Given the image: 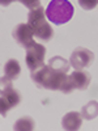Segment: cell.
I'll return each mask as SVG.
<instances>
[{
  "mask_svg": "<svg viewBox=\"0 0 98 131\" xmlns=\"http://www.w3.org/2000/svg\"><path fill=\"white\" fill-rule=\"evenodd\" d=\"M30 78L39 88H45L48 91H59L64 94H69L75 91L69 75L54 70L48 64H45L41 68L30 72Z\"/></svg>",
  "mask_w": 98,
  "mask_h": 131,
  "instance_id": "6da1fadb",
  "label": "cell"
},
{
  "mask_svg": "<svg viewBox=\"0 0 98 131\" xmlns=\"http://www.w3.org/2000/svg\"><path fill=\"white\" fill-rule=\"evenodd\" d=\"M28 25L30 26L33 36L42 42H48L54 37L52 26L48 24L45 9L42 5L31 9L28 15Z\"/></svg>",
  "mask_w": 98,
  "mask_h": 131,
  "instance_id": "7a4b0ae2",
  "label": "cell"
},
{
  "mask_svg": "<svg viewBox=\"0 0 98 131\" xmlns=\"http://www.w3.org/2000/svg\"><path fill=\"white\" fill-rule=\"evenodd\" d=\"M45 13L52 24L62 25L67 24L73 17L75 8L68 0H51Z\"/></svg>",
  "mask_w": 98,
  "mask_h": 131,
  "instance_id": "3957f363",
  "label": "cell"
},
{
  "mask_svg": "<svg viewBox=\"0 0 98 131\" xmlns=\"http://www.w3.org/2000/svg\"><path fill=\"white\" fill-rule=\"evenodd\" d=\"M45 55H46V47L41 43L33 42L30 46L26 47V57L25 62L30 72L41 68L45 66Z\"/></svg>",
  "mask_w": 98,
  "mask_h": 131,
  "instance_id": "277c9868",
  "label": "cell"
},
{
  "mask_svg": "<svg viewBox=\"0 0 98 131\" xmlns=\"http://www.w3.org/2000/svg\"><path fill=\"white\" fill-rule=\"evenodd\" d=\"M95 57H94V52H92L89 49L86 47H76L72 54H71V58H69V64L75 70H84V68H88L93 64Z\"/></svg>",
  "mask_w": 98,
  "mask_h": 131,
  "instance_id": "5b68a950",
  "label": "cell"
},
{
  "mask_svg": "<svg viewBox=\"0 0 98 131\" xmlns=\"http://www.w3.org/2000/svg\"><path fill=\"white\" fill-rule=\"evenodd\" d=\"M12 37L15 38V41L18 43L20 46L22 47H28L30 46L33 42H34V39H33V31L30 29V26L28 24H18L15 26L13 31H12Z\"/></svg>",
  "mask_w": 98,
  "mask_h": 131,
  "instance_id": "8992f818",
  "label": "cell"
},
{
  "mask_svg": "<svg viewBox=\"0 0 98 131\" xmlns=\"http://www.w3.org/2000/svg\"><path fill=\"white\" fill-rule=\"evenodd\" d=\"M21 102V94L13 88L0 97V115L7 117L8 112L10 109H15Z\"/></svg>",
  "mask_w": 98,
  "mask_h": 131,
  "instance_id": "52a82bcc",
  "label": "cell"
},
{
  "mask_svg": "<svg viewBox=\"0 0 98 131\" xmlns=\"http://www.w3.org/2000/svg\"><path fill=\"white\" fill-rule=\"evenodd\" d=\"M71 81L75 86V89H79V91H85L88 89V86L90 84V75L84 71V70H76L73 73L69 75Z\"/></svg>",
  "mask_w": 98,
  "mask_h": 131,
  "instance_id": "ba28073f",
  "label": "cell"
},
{
  "mask_svg": "<svg viewBox=\"0 0 98 131\" xmlns=\"http://www.w3.org/2000/svg\"><path fill=\"white\" fill-rule=\"evenodd\" d=\"M82 125V117L79 112H69L62 119V127L68 131H76Z\"/></svg>",
  "mask_w": 98,
  "mask_h": 131,
  "instance_id": "9c48e42d",
  "label": "cell"
},
{
  "mask_svg": "<svg viewBox=\"0 0 98 131\" xmlns=\"http://www.w3.org/2000/svg\"><path fill=\"white\" fill-rule=\"evenodd\" d=\"M4 73L8 79L17 80L21 75V66L17 59H9L4 66Z\"/></svg>",
  "mask_w": 98,
  "mask_h": 131,
  "instance_id": "30bf717a",
  "label": "cell"
},
{
  "mask_svg": "<svg viewBox=\"0 0 98 131\" xmlns=\"http://www.w3.org/2000/svg\"><path fill=\"white\" fill-rule=\"evenodd\" d=\"M48 66L51 68L56 70V71H60V72H65L67 73L71 64H69V60L64 59L62 57H52L50 60H48Z\"/></svg>",
  "mask_w": 98,
  "mask_h": 131,
  "instance_id": "8fae6325",
  "label": "cell"
},
{
  "mask_svg": "<svg viewBox=\"0 0 98 131\" xmlns=\"http://www.w3.org/2000/svg\"><path fill=\"white\" fill-rule=\"evenodd\" d=\"M34 127H35V123L31 117H22L17 119L13 125V130L16 131H33Z\"/></svg>",
  "mask_w": 98,
  "mask_h": 131,
  "instance_id": "7c38bea8",
  "label": "cell"
},
{
  "mask_svg": "<svg viewBox=\"0 0 98 131\" xmlns=\"http://www.w3.org/2000/svg\"><path fill=\"white\" fill-rule=\"evenodd\" d=\"M80 114H81V117L84 119H88V121L97 118V114H98V102L97 101L88 102L81 109V113Z\"/></svg>",
  "mask_w": 98,
  "mask_h": 131,
  "instance_id": "4fadbf2b",
  "label": "cell"
},
{
  "mask_svg": "<svg viewBox=\"0 0 98 131\" xmlns=\"http://www.w3.org/2000/svg\"><path fill=\"white\" fill-rule=\"evenodd\" d=\"M13 80L8 79L7 76H3V78H0V94H4L9 91L13 89V84H12Z\"/></svg>",
  "mask_w": 98,
  "mask_h": 131,
  "instance_id": "5bb4252c",
  "label": "cell"
},
{
  "mask_svg": "<svg viewBox=\"0 0 98 131\" xmlns=\"http://www.w3.org/2000/svg\"><path fill=\"white\" fill-rule=\"evenodd\" d=\"M97 4H98V0H79V5L85 10L94 9Z\"/></svg>",
  "mask_w": 98,
  "mask_h": 131,
  "instance_id": "9a60e30c",
  "label": "cell"
},
{
  "mask_svg": "<svg viewBox=\"0 0 98 131\" xmlns=\"http://www.w3.org/2000/svg\"><path fill=\"white\" fill-rule=\"evenodd\" d=\"M18 3H21L22 5H25L28 9H34L37 7L41 5V0H17Z\"/></svg>",
  "mask_w": 98,
  "mask_h": 131,
  "instance_id": "2e32d148",
  "label": "cell"
},
{
  "mask_svg": "<svg viewBox=\"0 0 98 131\" xmlns=\"http://www.w3.org/2000/svg\"><path fill=\"white\" fill-rule=\"evenodd\" d=\"M13 2H17V0H0V5L2 7H8Z\"/></svg>",
  "mask_w": 98,
  "mask_h": 131,
  "instance_id": "e0dca14e",
  "label": "cell"
}]
</instances>
